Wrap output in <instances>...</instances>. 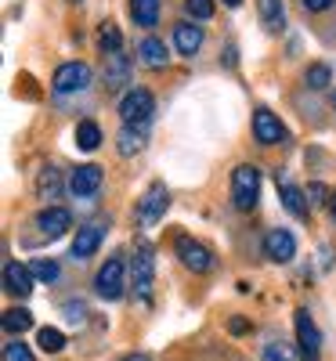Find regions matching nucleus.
Instances as JSON below:
<instances>
[{"label": "nucleus", "mask_w": 336, "mask_h": 361, "mask_svg": "<svg viewBox=\"0 0 336 361\" xmlns=\"http://www.w3.org/2000/svg\"><path fill=\"white\" fill-rule=\"evenodd\" d=\"M260 199V170L250 166V163H239L232 170V206L242 209V214H250Z\"/></svg>", "instance_id": "1"}, {"label": "nucleus", "mask_w": 336, "mask_h": 361, "mask_svg": "<svg viewBox=\"0 0 336 361\" xmlns=\"http://www.w3.org/2000/svg\"><path fill=\"white\" fill-rule=\"evenodd\" d=\"M152 112H156V98H152V90H145V87H131L124 94V102H119L124 127H148Z\"/></svg>", "instance_id": "2"}, {"label": "nucleus", "mask_w": 336, "mask_h": 361, "mask_svg": "<svg viewBox=\"0 0 336 361\" xmlns=\"http://www.w3.org/2000/svg\"><path fill=\"white\" fill-rule=\"evenodd\" d=\"M152 282H156V257H152L148 246H138V253L131 260V286L141 304H152Z\"/></svg>", "instance_id": "3"}, {"label": "nucleus", "mask_w": 336, "mask_h": 361, "mask_svg": "<svg viewBox=\"0 0 336 361\" xmlns=\"http://www.w3.org/2000/svg\"><path fill=\"white\" fill-rule=\"evenodd\" d=\"M127 289V267L119 257H109L102 267H98V275H95V293L102 300H119Z\"/></svg>", "instance_id": "4"}, {"label": "nucleus", "mask_w": 336, "mask_h": 361, "mask_svg": "<svg viewBox=\"0 0 336 361\" xmlns=\"http://www.w3.org/2000/svg\"><path fill=\"white\" fill-rule=\"evenodd\" d=\"M90 80H95V73H90L87 62H66V66H58L51 90L54 94H80V90L90 87Z\"/></svg>", "instance_id": "5"}, {"label": "nucleus", "mask_w": 336, "mask_h": 361, "mask_svg": "<svg viewBox=\"0 0 336 361\" xmlns=\"http://www.w3.org/2000/svg\"><path fill=\"white\" fill-rule=\"evenodd\" d=\"M167 206H170V192H167V185H160V180H156V185H148V192L138 202V221L145 228L160 224V217L167 214Z\"/></svg>", "instance_id": "6"}, {"label": "nucleus", "mask_w": 336, "mask_h": 361, "mask_svg": "<svg viewBox=\"0 0 336 361\" xmlns=\"http://www.w3.org/2000/svg\"><path fill=\"white\" fill-rule=\"evenodd\" d=\"M102 185H105V170H102L98 163H83V166H76V170H73V177H69V192H73L76 199H90V195H98V192H102Z\"/></svg>", "instance_id": "7"}, {"label": "nucleus", "mask_w": 336, "mask_h": 361, "mask_svg": "<svg viewBox=\"0 0 336 361\" xmlns=\"http://www.w3.org/2000/svg\"><path fill=\"white\" fill-rule=\"evenodd\" d=\"M174 250H177V257H181V264H185L188 271H196V275H206V271L213 267V253L203 246V243H196V238H188V235H181L177 243H174Z\"/></svg>", "instance_id": "8"}, {"label": "nucleus", "mask_w": 336, "mask_h": 361, "mask_svg": "<svg viewBox=\"0 0 336 361\" xmlns=\"http://www.w3.org/2000/svg\"><path fill=\"white\" fill-rule=\"evenodd\" d=\"M264 257L275 260V264H289L296 257V238L289 228H271L264 235Z\"/></svg>", "instance_id": "9"}, {"label": "nucleus", "mask_w": 336, "mask_h": 361, "mask_svg": "<svg viewBox=\"0 0 336 361\" xmlns=\"http://www.w3.org/2000/svg\"><path fill=\"white\" fill-rule=\"evenodd\" d=\"M253 137H257L260 145H282V141L289 137V130H286V123H282L275 112L257 109V112H253Z\"/></svg>", "instance_id": "10"}, {"label": "nucleus", "mask_w": 336, "mask_h": 361, "mask_svg": "<svg viewBox=\"0 0 336 361\" xmlns=\"http://www.w3.org/2000/svg\"><path fill=\"white\" fill-rule=\"evenodd\" d=\"M293 322H296V340H300L304 357H308V361H318V354H322V333H318V325L311 322V314L304 311V307L293 314Z\"/></svg>", "instance_id": "11"}, {"label": "nucleus", "mask_w": 336, "mask_h": 361, "mask_svg": "<svg viewBox=\"0 0 336 361\" xmlns=\"http://www.w3.org/2000/svg\"><path fill=\"white\" fill-rule=\"evenodd\" d=\"M37 228L47 235V238H62L69 228H73V214L66 206H44L37 214Z\"/></svg>", "instance_id": "12"}, {"label": "nucleus", "mask_w": 336, "mask_h": 361, "mask_svg": "<svg viewBox=\"0 0 336 361\" xmlns=\"http://www.w3.org/2000/svg\"><path fill=\"white\" fill-rule=\"evenodd\" d=\"M102 235H105L102 224H83V228L76 231V238H73V260L83 264V260L95 257V250L102 246Z\"/></svg>", "instance_id": "13"}, {"label": "nucleus", "mask_w": 336, "mask_h": 361, "mask_svg": "<svg viewBox=\"0 0 336 361\" xmlns=\"http://www.w3.org/2000/svg\"><path fill=\"white\" fill-rule=\"evenodd\" d=\"M4 289L11 293V296H29L33 293V271H29L25 264H18V260H8L4 264Z\"/></svg>", "instance_id": "14"}, {"label": "nucleus", "mask_w": 336, "mask_h": 361, "mask_svg": "<svg viewBox=\"0 0 336 361\" xmlns=\"http://www.w3.org/2000/svg\"><path fill=\"white\" fill-rule=\"evenodd\" d=\"M174 47H177V54L196 58L199 47H203V25H196V22H177V25H174Z\"/></svg>", "instance_id": "15"}, {"label": "nucleus", "mask_w": 336, "mask_h": 361, "mask_svg": "<svg viewBox=\"0 0 336 361\" xmlns=\"http://www.w3.org/2000/svg\"><path fill=\"white\" fill-rule=\"evenodd\" d=\"M102 76H105V87H109V90H119L124 83H131V58H127L124 51H119V54H109Z\"/></svg>", "instance_id": "16"}, {"label": "nucleus", "mask_w": 336, "mask_h": 361, "mask_svg": "<svg viewBox=\"0 0 336 361\" xmlns=\"http://www.w3.org/2000/svg\"><path fill=\"white\" fill-rule=\"evenodd\" d=\"M138 58H141V66H148V69H167V62H170L167 44L160 37H145L138 44Z\"/></svg>", "instance_id": "17"}, {"label": "nucleus", "mask_w": 336, "mask_h": 361, "mask_svg": "<svg viewBox=\"0 0 336 361\" xmlns=\"http://www.w3.org/2000/svg\"><path fill=\"white\" fill-rule=\"evenodd\" d=\"M279 195H282V206L289 209L293 217H308V195H304L296 185H289V180H282V173H279Z\"/></svg>", "instance_id": "18"}, {"label": "nucleus", "mask_w": 336, "mask_h": 361, "mask_svg": "<svg viewBox=\"0 0 336 361\" xmlns=\"http://www.w3.org/2000/svg\"><path fill=\"white\" fill-rule=\"evenodd\" d=\"M257 11H260V25L268 29V33H279V29L286 25L282 0H257Z\"/></svg>", "instance_id": "19"}, {"label": "nucleus", "mask_w": 336, "mask_h": 361, "mask_svg": "<svg viewBox=\"0 0 336 361\" xmlns=\"http://www.w3.org/2000/svg\"><path fill=\"white\" fill-rule=\"evenodd\" d=\"M98 47H102L105 58L124 51V33H119V25H116V22H102V25H98Z\"/></svg>", "instance_id": "20"}, {"label": "nucleus", "mask_w": 336, "mask_h": 361, "mask_svg": "<svg viewBox=\"0 0 336 361\" xmlns=\"http://www.w3.org/2000/svg\"><path fill=\"white\" fill-rule=\"evenodd\" d=\"M131 15L141 29H152L160 22V0H131Z\"/></svg>", "instance_id": "21"}, {"label": "nucleus", "mask_w": 336, "mask_h": 361, "mask_svg": "<svg viewBox=\"0 0 336 361\" xmlns=\"http://www.w3.org/2000/svg\"><path fill=\"white\" fill-rule=\"evenodd\" d=\"M116 148H119V156H138L145 148V127H124L119 130Z\"/></svg>", "instance_id": "22"}, {"label": "nucleus", "mask_w": 336, "mask_h": 361, "mask_svg": "<svg viewBox=\"0 0 336 361\" xmlns=\"http://www.w3.org/2000/svg\"><path fill=\"white\" fill-rule=\"evenodd\" d=\"M58 192H62V173H58L54 166H44L37 173V195L40 199H54Z\"/></svg>", "instance_id": "23"}, {"label": "nucleus", "mask_w": 336, "mask_h": 361, "mask_svg": "<svg viewBox=\"0 0 336 361\" xmlns=\"http://www.w3.org/2000/svg\"><path fill=\"white\" fill-rule=\"evenodd\" d=\"M0 325H4V333H25V329H33V311H25V307H11V311H4Z\"/></svg>", "instance_id": "24"}, {"label": "nucleus", "mask_w": 336, "mask_h": 361, "mask_svg": "<svg viewBox=\"0 0 336 361\" xmlns=\"http://www.w3.org/2000/svg\"><path fill=\"white\" fill-rule=\"evenodd\" d=\"M98 145H102V127L90 123V119H83V123L76 127V148H83V152H95Z\"/></svg>", "instance_id": "25"}, {"label": "nucleus", "mask_w": 336, "mask_h": 361, "mask_svg": "<svg viewBox=\"0 0 336 361\" xmlns=\"http://www.w3.org/2000/svg\"><path fill=\"white\" fill-rule=\"evenodd\" d=\"M304 83H308L311 90H325L332 83V69L325 62H315V66H308V73H304Z\"/></svg>", "instance_id": "26"}, {"label": "nucleus", "mask_w": 336, "mask_h": 361, "mask_svg": "<svg viewBox=\"0 0 336 361\" xmlns=\"http://www.w3.org/2000/svg\"><path fill=\"white\" fill-rule=\"evenodd\" d=\"M260 357H264V361H296V350H293V343H286V340H271V343H264Z\"/></svg>", "instance_id": "27"}, {"label": "nucleus", "mask_w": 336, "mask_h": 361, "mask_svg": "<svg viewBox=\"0 0 336 361\" xmlns=\"http://www.w3.org/2000/svg\"><path fill=\"white\" fill-rule=\"evenodd\" d=\"M37 343H40V350L58 354V350L66 347V336H62V329H51V325H44L40 333H37Z\"/></svg>", "instance_id": "28"}, {"label": "nucleus", "mask_w": 336, "mask_h": 361, "mask_svg": "<svg viewBox=\"0 0 336 361\" xmlns=\"http://www.w3.org/2000/svg\"><path fill=\"white\" fill-rule=\"evenodd\" d=\"M29 271H33V279H40V282H58L62 279V267H58V260H33L29 264Z\"/></svg>", "instance_id": "29"}, {"label": "nucleus", "mask_w": 336, "mask_h": 361, "mask_svg": "<svg viewBox=\"0 0 336 361\" xmlns=\"http://www.w3.org/2000/svg\"><path fill=\"white\" fill-rule=\"evenodd\" d=\"M185 11L196 22H210L213 18V0H185Z\"/></svg>", "instance_id": "30"}, {"label": "nucleus", "mask_w": 336, "mask_h": 361, "mask_svg": "<svg viewBox=\"0 0 336 361\" xmlns=\"http://www.w3.org/2000/svg\"><path fill=\"white\" fill-rule=\"evenodd\" d=\"M4 361H37V357L22 340H11V343H4Z\"/></svg>", "instance_id": "31"}, {"label": "nucleus", "mask_w": 336, "mask_h": 361, "mask_svg": "<svg viewBox=\"0 0 336 361\" xmlns=\"http://www.w3.org/2000/svg\"><path fill=\"white\" fill-rule=\"evenodd\" d=\"M336 4V0H300V8L304 11H311V15H318V11H329Z\"/></svg>", "instance_id": "32"}, {"label": "nucleus", "mask_w": 336, "mask_h": 361, "mask_svg": "<svg viewBox=\"0 0 336 361\" xmlns=\"http://www.w3.org/2000/svg\"><path fill=\"white\" fill-rule=\"evenodd\" d=\"M66 311H69V314H66V318H69V322H73V325H80V322H83V318H87V307H83V304H66Z\"/></svg>", "instance_id": "33"}, {"label": "nucleus", "mask_w": 336, "mask_h": 361, "mask_svg": "<svg viewBox=\"0 0 336 361\" xmlns=\"http://www.w3.org/2000/svg\"><path fill=\"white\" fill-rule=\"evenodd\" d=\"M308 195H311V206L325 202V199H322V195H325V185H311V192H308Z\"/></svg>", "instance_id": "34"}, {"label": "nucleus", "mask_w": 336, "mask_h": 361, "mask_svg": "<svg viewBox=\"0 0 336 361\" xmlns=\"http://www.w3.org/2000/svg\"><path fill=\"white\" fill-rule=\"evenodd\" d=\"M228 329H232V333H246V329H250V325H246V322H242V318H232V325H228Z\"/></svg>", "instance_id": "35"}, {"label": "nucleus", "mask_w": 336, "mask_h": 361, "mask_svg": "<svg viewBox=\"0 0 336 361\" xmlns=\"http://www.w3.org/2000/svg\"><path fill=\"white\" fill-rule=\"evenodd\" d=\"M124 361H152V357H148V354H127Z\"/></svg>", "instance_id": "36"}, {"label": "nucleus", "mask_w": 336, "mask_h": 361, "mask_svg": "<svg viewBox=\"0 0 336 361\" xmlns=\"http://www.w3.org/2000/svg\"><path fill=\"white\" fill-rule=\"evenodd\" d=\"M329 209H332V217H336V192L329 195Z\"/></svg>", "instance_id": "37"}, {"label": "nucleus", "mask_w": 336, "mask_h": 361, "mask_svg": "<svg viewBox=\"0 0 336 361\" xmlns=\"http://www.w3.org/2000/svg\"><path fill=\"white\" fill-rule=\"evenodd\" d=\"M329 105H332V112H336V90H332V94H329Z\"/></svg>", "instance_id": "38"}, {"label": "nucleus", "mask_w": 336, "mask_h": 361, "mask_svg": "<svg viewBox=\"0 0 336 361\" xmlns=\"http://www.w3.org/2000/svg\"><path fill=\"white\" fill-rule=\"evenodd\" d=\"M224 4H228V8H239V4H242V0H224Z\"/></svg>", "instance_id": "39"}, {"label": "nucleus", "mask_w": 336, "mask_h": 361, "mask_svg": "<svg viewBox=\"0 0 336 361\" xmlns=\"http://www.w3.org/2000/svg\"><path fill=\"white\" fill-rule=\"evenodd\" d=\"M69 4H83V0H69Z\"/></svg>", "instance_id": "40"}]
</instances>
